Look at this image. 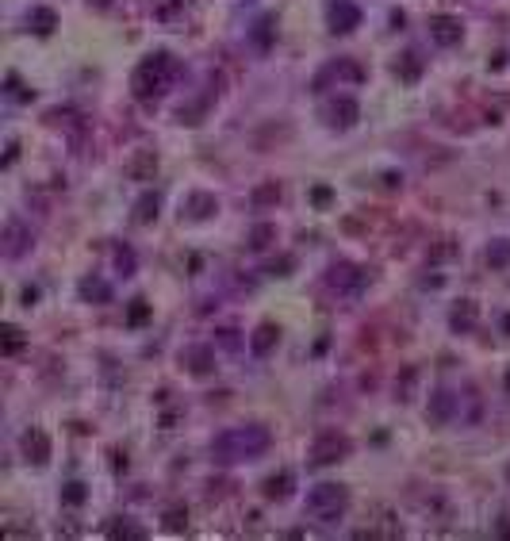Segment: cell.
Here are the masks:
<instances>
[{
	"instance_id": "obj_1",
	"label": "cell",
	"mask_w": 510,
	"mask_h": 541,
	"mask_svg": "<svg viewBox=\"0 0 510 541\" xmlns=\"http://www.w3.org/2000/svg\"><path fill=\"white\" fill-rule=\"evenodd\" d=\"M269 449V430L265 426H234V430H223L215 438V446H211V453H215L223 465H234V461H250L257 457V453Z\"/></svg>"
},
{
	"instance_id": "obj_2",
	"label": "cell",
	"mask_w": 510,
	"mask_h": 541,
	"mask_svg": "<svg viewBox=\"0 0 510 541\" xmlns=\"http://www.w3.org/2000/svg\"><path fill=\"white\" fill-rule=\"evenodd\" d=\"M346 503H349L346 487L319 484V487H311V495H307V514H311L315 522H338L341 514H346Z\"/></svg>"
},
{
	"instance_id": "obj_3",
	"label": "cell",
	"mask_w": 510,
	"mask_h": 541,
	"mask_svg": "<svg viewBox=\"0 0 510 541\" xmlns=\"http://www.w3.org/2000/svg\"><path fill=\"white\" fill-rule=\"evenodd\" d=\"M349 449H353V446H349L346 434L327 430V434H319V438H315V446H311V465H334V461L346 457Z\"/></svg>"
},
{
	"instance_id": "obj_4",
	"label": "cell",
	"mask_w": 510,
	"mask_h": 541,
	"mask_svg": "<svg viewBox=\"0 0 510 541\" xmlns=\"http://www.w3.org/2000/svg\"><path fill=\"white\" fill-rule=\"evenodd\" d=\"M330 23H334L338 31L353 28V23H357V8H349V4H334V8H330Z\"/></svg>"
},
{
	"instance_id": "obj_5",
	"label": "cell",
	"mask_w": 510,
	"mask_h": 541,
	"mask_svg": "<svg viewBox=\"0 0 510 541\" xmlns=\"http://www.w3.org/2000/svg\"><path fill=\"white\" fill-rule=\"evenodd\" d=\"M23 449H28V457H35L39 465L50 457V446H47V438H42V434H28V438H23Z\"/></svg>"
},
{
	"instance_id": "obj_6",
	"label": "cell",
	"mask_w": 510,
	"mask_h": 541,
	"mask_svg": "<svg viewBox=\"0 0 510 541\" xmlns=\"http://www.w3.org/2000/svg\"><path fill=\"white\" fill-rule=\"evenodd\" d=\"M288 487H292V476H272L269 480V484H265V495H269V499H284V495H288Z\"/></svg>"
},
{
	"instance_id": "obj_7",
	"label": "cell",
	"mask_w": 510,
	"mask_h": 541,
	"mask_svg": "<svg viewBox=\"0 0 510 541\" xmlns=\"http://www.w3.org/2000/svg\"><path fill=\"white\" fill-rule=\"evenodd\" d=\"M434 28H442V31H437V39H442V42H453L456 39V31H453L456 23L453 20H434Z\"/></svg>"
},
{
	"instance_id": "obj_8",
	"label": "cell",
	"mask_w": 510,
	"mask_h": 541,
	"mask_svg": "<svg viewBox=\"0 0 510 541\" xmlns=\"http://www.w3.org/2000/svg\"><path fill=\"white\" fill-rule=\"evenodd\" d=\"M81 492H85L81 484H69V487H66V499H69V503H81Z\"/></svg>"
}]
</instances>
